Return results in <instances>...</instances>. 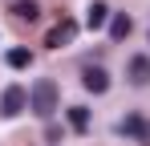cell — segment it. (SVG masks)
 Returning a JSON list of instances; mask_svg holds the SVG:
<instances>
[{"instance_id":"2","label":"cell","mask_w":150,"mask_h":146,"mask_svg":"<svg viewBox=\"0 0 150 146\" xmlns=\"http://www.w3.org/2000/svg\"><path fill=\"white\" fill-rule=\"evenodd\" d=\"M28 110V89L25 85H4V94H0V114L4 118H16V114H25Z\"/></svg>"},{"instance_id":"10","label":"cell","mask_w":150,"mask_h":146,"mask_svg":"<svg viewBox=\"0 0 150 146\" xmlns=\"http://www.w3.org/2000/svg\"><path fill=\"white\" fill-rule=\"evenodd\" d=\"M4 61H8V69H28V65H33V53H28V49H8Z\"/></svg>"},{"instance_id":"4","label":"cell","mask_w":150,"mask_h":146,"mask_svg":"<svg viewBox=\"0 0 150 146\" xmlns=\"http://www.w3.org/2000/svg\"><path fill=\"white\" fill-rule=\"evenodd\" d=\"M81 85H85L89 94H105V89H110V73L101 69V65H85V73H81Z\"/></svg>"},{"instance_id":"11","label":"cell","mask_w":150,"mask_h":146,"mask_svg":"<svg viewBox=\"0 0 150 146\" xmlns=\"http://www.w3.org/2000/svg\"><path fill=\"white\" fill-rule=\"evenodd\" d=\"M12 12H16V16H21V21H37V16H41V8H37V4H33V0H21V4H16V8H12Z\"/></svg>"},{"instance_id":"7","label":"cell","mask_w":150,"mask_h":146,"mask_svg":"<svg viewBox=\"0 0 150 146\" xmlns=\"http://www.w3.org/2000/svg\"><path fill=\"white\" fill-rule=\"evenodd\" d=\"M130 33H134V21H130L126 12H114V16H110V41H126Z\"/></svg>"},{"instance_id":"6","label":"cell","mask_w":150,"mask_h":146,"mask_svg":"<svg viewBox=\"0 0 150 146\" xmlns=\"http://www.w3.org/2000/svg\"><path fill=\"white\" fill-rule=\"evenodd\" d=\"M130 81H134V85H146V81H150V57H146V53L130 57Z\"/></svg>"},{"instance_id":"9","label":"cell","mask_w":150,"mask_h":146,"mask_svg":"<svg viewBox=\"0 0 150 146\" xmlns=\"http://www.w3.org/2000/svg\"><path fill=\"white\" fill-rule=\"evenodd\" d=\"M118 130H122V134H130V138H138V142H142V130H146V122L138 118V114H126V118H122V126H118Z\"/></svg>"},{"instance_id":"12","label":"cell","mask_w":150,"mask_h":146,"mask_svg":"<svg viewBox=\"0 0 150 146\" xmlns=\"http://www.w3.org/2000/svg\"><path fill=\"white\" fill-rule=\"evenodd\" d=\"M142 146H150V122H146V130H142Z\"/></svg>"},{"instance_id":"1","label":"cell","mask_w":150,"mask_h":146,"mask_svg":"<svg viewBox=\"0 0 150 146\" xmlns=\"http://www.w3.org/2000/svg\"><path fill=\"white\" fill-rule=\"evenodd\" d=\"M28 110H33L37 118H49L53 110H57V85H53L49 77L33 81V89H28Z\"/></svg>"},{"instance_id":"3","label":"cell","mask_w":150,"mask_h":146,"mask_svg":"<svg viewBox=\"0 0 150 146\" xmlns=\"http://www.w3.org/2000/svg\"><path fill=\"white\" fill-rule=\"evenodd\" d=\"M77 37V21H69V16H61V21L49 28V37H45V45L49 49H65L69 41Z\"/></svg>"},{"instance_id":"8","label":"cell","mask_w":150,"mask_h":146,"mask_svg":"<svg viewBox=\"0 0 150 146\" xmlns=\"http://www.w3.org/2000/svg\"><path fill=\"white\" fill-rule=\"evenodd\" d=\"M65 118H69V130H73V134H85V130H89V110H85V106H69Z\"/></svg>"},{"instance_id":"5","label":"cell","mask_w":150,"mask_h":146,"mask_svg":"<svg viewBox=\"0 0 150 146\" xmlns=\"http://www.w3.org/2000/svg\"><path fill=\"white\" fill-rule=\"evenodd\" d=\"M110 16H114V12H110V4H101V0H93V4L85 8V24H89L93 33H98V28H105V24H110Z\"/></svg>"}]
</instances>
